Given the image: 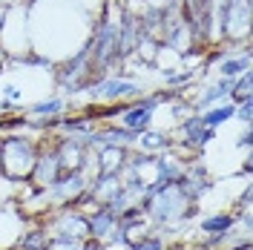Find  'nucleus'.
Instances as JSON below:
<instances>
[{
	"label": "nucleus",
	"instance_id": "obj_18",
	"mask_svg": "<svg viewBox=\"0 0 253 250\" xmlns=\"http://www.w3.org/2000/svg\"><path fill=\"white\" fill-rule=\"evenodd\" d=\"M224 101H227V92H221L216 83H207L202 95L196 101H190V104H193V112H205L207 107H216V104H224Z\"/></svg>",
	"mask_w": 253,
	"mask_h": 250
},
{
	"label": "nucleus",
	"instance_id": "obj_20",
	"mask_svg": "<svg viewBox=\"0 0 253 250\" xmlns=\"http://www.w3.org/2000/svg\"><path fill=\"white\" fill-rule=\"evenodd\" d=\"M161 78H164L167 89H187V86H193L199 81V72H193V69H175V72L161 75Z\"/></svg>",
	"mask_w": 253,
	"mask_h": 250
},
{
	"label": "nucleus",
	"instance_id": "obj_11",
	"mask_svg": "<svg viewBox=\"0 0 253 250\" xmlns=\"http://www.w3.org/2000/svg\"><path fill=\"white\" fill-rule=\"evenodd\" d=\"M126 147L118 144H101L92 150V161H95V172H121L126 161Z\"/></svg>",
	"mask_w": 253,
	"mask_h": 250
},
{
	"label": "nucleus",
	"instance_id": "obj_15",
	"mask_svg": "<svg viewBox=\"0 0 253 250\" xmlns=\"http://www.w3.org/2000/svg\"><path fill=\"white\" fill-rule=\"evenodd\" d=\"M69 107V101L63 98V95H43L41 101H32L26 112H29V118H52V115H63Z\"/></svg>",
	"mask_w": 253,
	"mask_h": 250
},
{
	"label": "nucleus",
	"instance_id": "obj_29",
	"mask_svg": "<svg viewBox=\"0 0 253 250\" xmlns=\"http://www.w3.org/2000/svg\"><path fill=\"white\" fill-rule=\"evenodd\" d=\"M221 250H251V242H242V245H230V248H221Z\"/></svg>",
	"mask_w": 253,
	"mask_h": 250
},
{
	"label": "nucleus",
	"instance_id": "obj_5",
	"mask_svg": "<svg viewBox=\"0 0 253 250\" xmlns=\"http://www.w3.org/2000/svg\"><path fill=\"white\" fill-rule=\"evenodd\" d=\"M253 0H224L221 6V43H233V49L251 41Z\"/></svg>",
	"mask_w": 253,
	"mask_h": 250
},
{
	"label": "nucleus",
	"instance_id": "obj_4",
	"mask_svg": "<svg viewBox=\"0 0 253 250\" xmlns=\"http://www.w3.org/2000/svg\"><path fill=\"white\" fill-rule=\"evenodd\" d=\"M41 224L46 227L49 239H72V242H86L89 239V216L81 213L72 204L52 207L49 213L41 216Z\"/></svg>",
	"mask_w": 253,
	"mask_h": 250
},
{
	"label": "nucleus",
	"instance_id": "obj_25",
	"mask_svg": "<svg viewBox=\"0 0 253 250\" xmlns=\"http://www.w3.org/2000/svg\"><path fill=\"white\" fill-rule=\"evenodd\" d=\"M46 250H84V242H72V239H49Z\"/></svg>",
	"mask_w": 253,
	"mask_h": 250
},
{
	"label": "nucleus",
	"instance_id": "obj_28",
	"mask_svg": "<svg viewBox=\"0 0 253 250\" xmlns=\"http://www.w3.org/2000/svg\"><path fill=\"white\" fill-rule=\"evenodd\" d=\"M84 250H107V248H104L101 242H95V239H86V242H84Z\"/></svg>",
	"mask_w": 253,
	"mask_h": 250
},
{
	"label": "nucleus",
	"instance_id": "obj_10",
	"mask_svg": "<svg viewBox=\"0 0 253 250\" xmlns=\"http://www.w3.org/2000/svg\"><path fill=\"white\" fill-rule=\"evenodd\" d=\"M239 224L233 210H213L199 219V239H219V236L230 233Z\"/></svg>",
	"mask_w": 253,
	"mask_h": 250
},
{
	"label": "nucleus",
	"instance_id": "obj_14",
	"mask_svg": "<svg viewBox=\"0 0 253 250\" xmlns=\"http://www.w3.org/2000/svg\"><path fill=\"white\" fill-rule=\"evenodd\" d=\"M175 135L173 132H167V129H158V126H150V129H144L141 135H138V150H144V153H164V150H170L173 147Z\"/></svg>",
	"mask_w": 253,
	"mask_h": 250
},
{
	"label": "nucleus",
	"instance_id": "obj_8",
	"mask_svg": "<svg viewBox=\"0 0 253 250\" xmlns=\"http://www.w3.org/2000/svg\"><path fill=\"white\" fill-rule=\"evenodd\" d=\"M55 153H58L61 172H69V170H84L92 150L84 144V135H61V132H58V138H55Z\"/></svg>",
	"mask_w": 253,
	"mask_h": 250
},
{
	"label": "nucleus",
	"instance_id": "obj_6",
	"mask_svg": "<svg viewBox=\"0 0 253 250\" xmlns=\"http://www.w3.org/2000/svg\"><path fill=\"white\" fill-rule=\"evenodd\" d=\"M86 92L95 98V104H129V101L147 95L150 89L144 86L141 81H132V78H124V75L112 72L107 78H101L98 83H92Z\"/></svg>",
	"mask_w": 253,
	"mask_h": 250
},
{
	"label": "nucleus",
	"instance_id": "obj_3",
	"mask_svg": "<svg viewBox=\"0 0 253 250\" xmlns=\"http://www.w3.org/2000/svg\"><path fill=\"white\" fill-rule=\"evenodd\" d=\"M0 52L9 61H20L32 52L29 46V0L6 3V15L0 23Z\"/></svg>",
	"mask_w": 253,
	"mask_h": 250
},
{
	"label": "nucleus",
	"instance_id": "obj_13",
	"mask_svg": "<svg viewBox=\"0 0 253 250\" xmlns=\"http://www.w3.org/2000/svg\"><path fill=\"white\" fill-rule=\"evenodd\" d=\"M118 224V216L112 213L110 207H104V204H98L92 213H89V239L95 242H101L104 245V239L110 236V230Z\"/></svg>",
	"mask_w": 253,
	"mask_h": 250
},
{
	"label": "nucleus",
	"instance_id": "obj_19",
	"mask_svg": "<svg viewBox=\"0 0 253 250\" xmlns=\"http://www.w3.org/2000/svg\"><path fill=\"white\" fill-rule=\"evenodd\" d=\"M248 98H253V69H245L242 75L233 78V89H230L227 101L239 104V101H248Z\"/></svg>",
	"mask_w": 253,
	"mask_h": 250
},
{
	"label": "nucleus",
	"instance_id": "obj_12",
	"mask_svg": "<svg viewBox=\"0 0 253 250\" xmlns=\"http://www.w3.org/2000/svg\"><path fill=\"white\" fill-rule=\"evenodd\" d=\"M49 248V233L41 224V219H26V227L17 239L15 250H46Z\"/></svg>",
	"mask_w": 253,
	"mask_h": 250
},
{
	"label": "nucleus",
	"instance_id": "obj_21",
	"mask_svg": "<svg viewBox=\"0 0 253 250\" xmlns=\"http://www.w3.org/2000/svg\"><path fill=\"white\" fill-rule=\"evenodd\" d=\"M20 184H23V181H15V178H9V175H3V172H0V207L17 204Z\"/></svg>",
	"mask_w": 253,
	"mask_h": 250
},
{
	"label": "nucleus",
	"instance_id": "obj_22",
	"mask_svg": "<svg viewBox=\"0 0 253 250\" xmlns=\"http://www.w3.org/2000/svg\"><path fill=\"white\" fill-rule=\"evenodd\" d=\"M167 245H170V242H167L164 236L158 233L156 227H153V233H150V236H144L141 242L135 245V250H167Z\"/></svg>",
	"mask_w": 253,
	"mask_h": 250
},
{
	"label": "nucleus",
	"instance_id": "obj_31",
	"mask_svg": "<svg viewBox=\"0 0 253 250\" xmlns=\"http://www.w3.org/2000/svg\"><path fill=\"white\" fill-rule=\"evenodd\" d=\"M167 250H187V248H181V245H167Z\"/></svg>",
	"mask_w": 253,
	"mask_h": 250
},
{
	"label": "nucleus",
	"instance_id": "obj_9",
	"mask_svg": "<svg viewBox=\"0 0 253 250\" xmlns=\"http://www.w3.org/2000/svg\"><path fill=\"white\" fill-rule=\"evenodd\" d=\"M23 227H26V216L17 210V204L0 207V250H15Z\"/></svg>",
	"mask_w": 253,
	"mask_h": 250
},
{
	"label": "nucleus",
	"instance_id": "obj_23",
	"mask_svg": "<svg viewBox=\"0 0 253 250\" xmlns=\"http://www.w3.org/2000/svg\"><path fill=\"white\" fill-rule=\"evenodd\" d=\"M0 98H6V101H12L17 107H23V89L17 86V83H0Z\"/></svg>",
	"mask_w": 253,
	"mask_h": 250
},
{
	"label": "nucleus",
	"instance_id": "obj_30",
	"mask_svg": "<svg viewBox=\"0 0 253 250\" xmlns=\"http://www.w3.org/2000/svg\"><path fill=\"white\" fill-rule=\"evenodd\" d=\"M3 15H6V3H0V23H3Z\"/></svg>",
	"mask_w": 253,
	"mask_h": 250
},
{
	"label": "nucleus",
	"instance_id": "obj_24",
	"mask_svg": "<svg viewBox=\"0 0 253 250\" xmlns=\"http://www.w3.org/2000/svg\"><path fill=\"white\" fill-rule=\"evenodd\" d=\"M233 118H239L245 126L253 124V98H248V101H239L236 104V115Z\"/></svg>",
	"mask_w": 253,
	"mask_h": 250
},
{
	"label": "nucleus",
	"instance_id": "obj_27",
	"mask_svg": "<svg viewBox=\"0 0 253 250\" xmlns=\"http://www.w3.org/2000/svg\"><path fill=\"white\" fill-rule=\"evenodd\" d=\"M251 170H253V158H251V153H248L245 161H242V175H245V178H251Z\"/></svg>",
	"mask_w": 253,
	"mask_h": 250
},
{
	"label": "nucleus",
	"instance_id": "obj_7",
	"mask_svg": "<svg viewBox=\"0 0 253 250\" xmlns=\"http://www.w3.org/2000/svg\"><path fill=\"white\" fill-rule=\"evenodd\" d=\"M89 184V175L84 170H69V172H61L55 178V184L46 190V199L52 207H63V204H72L78 199L81 193L86 190Z\"/></svg>",
	"mask_w": 253,
	"mask_h": 250
},
{
	"label": "nucleus",
	"instance_id": "obj_16",
	"mask_svg": "<svg viewBox=\"0 0 253 250\" xmlns=\"http://www.w3.org/2000/svg\"><path fill=\"white\" fill-rule=\"evenodd\" d=\"M233 115H236V104H233V101H224V104H216V107H207L205 112H199L202 124L213 126V129H219V126L227 124V121H233Z\"/></svg>",
	"mask_w": 253,
	"mask_h": 250
},
{
	"label": "nucleus",
	"instance_id": "obj_1",
	"mask_svg": "<svg viewBox=\"0 0 253 250\" xmlns=\"http://www.w3.org/2000/svg\"><path fill=\"white\" fill-rule=\"evenodd\" d=\"M95 17L75 0H29V46L35 55L61 63L86 46Z\"/></svg>",
	"mask_w": 253,
	"mask_h": 250
},
{
	"label": "nucleus",
	"instance_id": "obj_17",
	"mask_svg": "<svg viewBox=\"0 0 253 250\" xmlns=\"http://www.w3.org/2000/svg\"><path fill=\"white\" fill-rule=\"evenodd\" d=\"M153 66H156L161 75H170V72H175V69H181V52L173 49V46H167V43H158Z\"/></svg>",
	"mask_w": 253,
	"mask_h": 250
},
{
	"label": "nucleus",
	"instance_id": "obj_26",
	"mask_svg": "<svg viewBox=\"0 0 253 250\" xmlns=\"http://www.w3.org/2000/svg\"><path fill=\"white\" fill-rule=\"evenodd\" d=\"M236 147H239V150H245V153H251V147H253V129H251V126H245V129H242Z\"/></svg>",
	"mask_w": 253,
	"mask_h": 250
},
{
	"label": "nucleus",
	"instance_id": "obj_2",
	"mask_svg": "<svg viewBox=\"0 0 253 250\" xmlns=\"http://www.w3.org/2000/svg\"><path fill=\"white\" fill-rule=\"evenodd\" d=\"M38 138L26 132H6L0 135V172L15 178V181H29L35 161H38Z\"/></svg>",
	"mask_w": 253,
	"mask_h": 250
}]
</instances>
